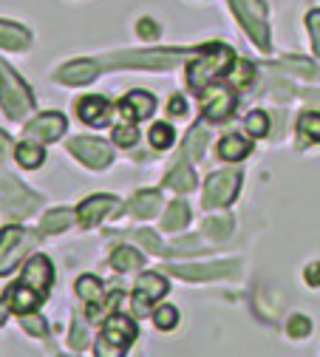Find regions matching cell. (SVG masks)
Here are the masks:
<instances>
[{
	"instance_id": "cell-1",
	"label": "cell",
	"mask_w": 320,
	"mask_h": 357,
	"mask_svg": "<svg viewBox=\"0 0 320 357\" xmlns=\"http://www.w3.org/2000/svg\"><path fill=\"white\" fill-rule=\"evenodd\" d=\"M233 63H236V57H233L230 46H224V43H210V46H204L201 54L188 66V85L201 94L210 82H215L218 77H224L230 71Z\"/></svg>"
},
{
	"instance_id": "cell-2",
	"label": "cell",
	"mask_w": 320,
	"mask_h": 357,
	"mask_svg": "<svg viewBox=\"0 0 320 357\" xmlns=\"http://www.w3.org/2000/svg\"><path fill=\"white\" fill-rule=\"evenodd\" d=\"M136 335H139V329H136V324L128 315H111V318H105V329L94 343V354L97 357H125V351Z\"/></svg>"
},
{
	"instance_id": "cell-3",
	"label": "cell",
	"mask_w": 320,
	"mask_h": 357,
	"mask_svg": "<svg viewBox=\"0 0 320 357\" xmlns=\"http://www.w3.org/2000/svg\"><path fill=\"white\" fill-rule=\"evenodd\" d=\"M0 105L9 114V119H23L34 108V97L29 91V85L3 63H0Z\"/></svg>"
},
{
	"instance_id": "cell-4",
	"label": "cell",
	"mask_w": 320,
	"mask_h": 357,
	"mask_svg": "<svg viewBox=\"0 0 320 357\" xmlns=\"http://www.w3.org/2000/svg\"><path fill=\"white\" fill-rule=\"evenodd\" d=\"M233 12L244 23L247 34L258 43L261 52H269V23H266V6L261 0H230Z\"/></svg>"
},
{
	"instance_id": "cell-5",
	"label": "cell",
	"mask_w": 320,
	"mask_h": 357,
	"mask_svg": "<svg viewBox=\"0 0 320 357\" xmlns=\"http://www.w3.org/2000/svg\"><path fill=\"white\" fill-rule=\"evenodd\" d=\"M40 202H43V199H40L37 193L26 190L20 182H15L12 176L0 178V207H3L6 215H12V218H26V215H31V213L40 207Z\"/></svg>"
},
{
	"instance_id": "cell-6",
	"label": "cell",
	"mask_w": 320,
	"mask_h": 357,
	"mask_svg": "<svg viewBox=\"0 0 320 357\" xmlns=\"http://www.w3.org/2000/svg\"><path fill=\"white\" fill-rule=\"evenodd\" d=\"M241 185V173L238 170H218L204 182V207H227Z\"/></svg>"
},
{
	"instance_id": "cell-7",
	"label": "cell",
	"mask_w": 320,
	"mask_h": 357,
	"mask_svg": "<svg viewBox=\"0 0 320 357\" xmlns=\"http://www.w3.org/2000/svg\"><path fill=\"white\" fill-rule=\"evenodd\" d=\"M68 151L85 165V167H94V170H102L114 162V148L102 139H91V137H77L68 142Z\"/></svg>"
},
{
	"instance_id": "cell-8",
	"label": "cell",
	"mask_w": 320,
	"mask_h": 357,
	"mask_svg": "<svg viewBox=\"0 0 320 357\" xmlns=\"http://www.w3.org/2000/svg\"><path fill=\"white\" fill-rule=\"evenodd\" d=\"M31 241V236L23 227H3L0 230V275H9L23 258L26 244Z\"/></svg>"
},
{
	"instance_id": "cell-9",
	"label": "cell",
	"mask_w": 320,
	"mask_h": 357,
	"mask_svg": "<svg viewBox=\"0 0 320 357\" xmlns=\"http://www.w3.org/2000/svg\"><path fill=\"white\" fill-rule=\"evenodd\" d=\"M185 52H145V54H111L102 66H136V68H173L181 63Z\"/></svg>"
},
{
	"instance_id": "cell-10",
	"label": "cell",
	"mask_w": 320,
	"mask_h": 357,
	"mask_svg": "<svg viewBox=\"0 0 320 357\" xmlns=\"http://www.w3.org/2000/svg\"><path fill=\"white\" fill-rule=\"evenodd\" d=\"M165 292H167V281L159 273H145V275L136 278V289H133V309H136V315H145V312Z\"/></svg>"
},
{
	"instance_id": "cell-11",
	"label": "cell",
	"mask_w": 320,
	"mask_h": 357,
	"mask_svg": "<svg viewBox=\"0 0 320 357\" xmlns=\"http://www.w3.org/2000/svg\"><path fill=\"white\" fill-rule=\"evenodd\" d=\"M68 122L60 111H49V114H40L37 119H31L26 125V139H34V142H57L63 133H66Z\"/></svg>"
},
{
	"instance_id": "cell-12",
	"label": "cell",
	"mask_w": 320,
	"mask_h": 357,
	"mask_svg": "<svg viewBox=\"0 0 320 357\" xmlns=\"http://www.w3.org/2000/svg\"><path fill=\"white\" fill-rule=\"evenodd\" d=\"M116 207H119V202H116L114 196L100 193V196H91V199H85V202L79 204L77 218H79L82 227H94V225H100V221H102L108 213H116Z\"/></svg>"
},
{
	"instance_id": "cell-13",
	"label": "cell",
	"mask_w": 320,
	"mask_h": 357,
	"mask_svg": "<svg viewBox=\"0 0 320 357\" xmlns=\"http://www.w3.org/2000/svg\"><path fill=\"white\" fill-rule=\"evenodd\" d=\"M167 273L178 275V278H188V281H207V278H224L230 273H238V264H199V266H167Z\"/></svg>"
},
{
	"instance_id": "cell-14",
	"label": "cell",
	"mask_w": 320,
	"mask_h": 357,
	"mask_svg": "<svg viewBox=\"0 0 320 357\" xmlns=\"http://www.w3.org/2000/svg\"><path fill=\"white\" fill-rule=\"evenodd\" d=\"M153 111H156V97L148 91H130L119 102V114L128 122H142V119L153 116Z\"/></svg>"
},
{
	"instance_id": "cell-15",
	"label": "cell",
	"mask_w": 320,
	"mask_h": 357,
	"mask_svg": "<svg viewBox=\"0 0 320 357\" xmlns=\"http://www.w3.org/2000/svg\"><path fill=\"white\" fill-rule=\"evenodd\" d=\"M23 284L34 287L40 295L49 292L52 284H54V266H52V261L45 258V255H34L26 264V270H23Z\"/></svg>"
},
{
	"instance_id": "cell-16",
	"label": "cell",
	"mask_w": 320,
	"mask_h": 357,
	"mask_svg": "<svg viewBox=\"0 0 320 357\" xmlns=\"http://www.w3.org/2000/svg\"><path fill=\"white\" fill-rule=\"evenodd\" d=\"M111 111H114L111 102H108L105 97H100V94L85 97V100L77 102L79 119H82L85 125H91V128H105V125L111 122Z\"/></svg>"
},
{
	"instance_id": "cell-17",
	"label": "cell",
	"mask_w": 320,
	"mask_h": 357,
	"mask_svg": "<svg viewBox=\"0 0 320 357\" xmlns=\"http://www.w3.org/2000/svg\"><path fill=\"white\" fill-rule=\"evenodd\" d=\"M6 301H9V306L17 312V315H29V312H34V309L40 306L43 295H40L34 287L17 281V284H12V287L6 289Z\"/></svg>"
},
{
	"instance_id": "cell-18",
	"label": "cell",
	"mask_w": 320,
	"mask_h": 357,
	"mask_svg": "<svg viewBox=\"0 0 320 357\" xmlns=\"http://www.w3.org/2000/svg\"><path fill=\"white\" fill-rule=\"evenodd\" d=\"M233 111H236V94L224 91V88H218V91H210L207 100L201 102V114H204L207 119H213V122L227 119Z\"/></svg>"
},
{
	"instance_id": "cell-19",
	"label": "cell",
	"mask_w": 320,
	"mask_h": 357,
	"mask_svg": "<svg viewBox=\"0 0 320 357\" xmlns=\"http://www.w3.org/2000/svg\"><path fill=\"white\" fill-rule=\"evenodd\" d=\"M94 77H97L94 60H74L57 71V82H63V85H88Z\"/></svg>"
},
{
	"instance_id": "cell-20",
	"label": "cell",
	"mask_w": 320,
	"mask_h": 357,
	"mask_svg": "<svg viewBox=\"0 0 320 357\" xmlns=\"http://www.w3.org/2000/svg\"><path fill=\"white\" fill-rule=\"evenodd\" d=\"M29 31L17 23H6L0 20V49H9V52H20V49H29Z\"/></svg>"
},
{
	"instance_id": "cell-21",
	"label": "cell",
	"mask_w": 320,
	"mask_h": 357,
	"mask_svg": "<svg viewBox=\"0 0 320 357\" xmlns=\"http://www.w3.org/2000/svg\"><path fill=\"white\" fill-rule=\"evenodd\" d=\"M250 151H252V142L244 139V137H238V133H233V137H224L218 142V156L227 159V162H241Z\"/></svg>"
},
{
	"instance_id": "cell-22",
	"label": "cell",
	"mask_w": 320,
	"mask_h": 357,
	"mask_svg": "<svg viewBox=\"0 0 320 357\" xmlns=\"http://www.w3.org/2000/svg\"><path fill=\"white\" fill-rule=\"evenodd\" d=\"M159 207H162V196H159V190H142V193H136V196L130 199V213H133V215H139V218H151V215H156Z\"/></svg>"
},
{
	"instance_id": "cell-23",
	"label": "cell",
	"mask_w": 320,
	"mask_h": 357,
	"mask_svg": "<svg viewBox=\"0 0 320 357\" xmlns=\"http://www.w3.org/2000/svg\"><path fill=\"white\" fill-rule=\"evenodd\" d=\"M181 162V159H178ZM165 185L167 188H173V190H181V193H190L193 188H196V173H193V167L190 165H176L170 173H167V178H165Z\"/></svg>"
},
{
	"instance_id": "cell-24",
	"label": "cell",
	"mask_w": 320,
	"mask_h": 357,
	"mask_svg": "<svg viewBox=\"0 0 320 357\" xmlns=\"http://www.w3.org/2000/svg\"><path fill=\"white\" fill-rule=\"evenodd\" d=\"M119 303H122V292H119V289H114L108 298H102V301H97V303H88L85 315H88V321H91V324L105 321V318H111V315H114V309H116Z\"/></svg>"
},
{
	"instance_id": "cell-25",
	"label": "cell",
	"mask_w": 320,
	"mask_h": 357,
	"mask_svg": "<svg viewBox=\"0 0 320 357\" xmlns=\"http://www.w3.org/2000/svg\"><path fill=\"white\" fill-rule=\"evenodd\" d=\"M188 221H190V207H188L185 202H173V204L167 207L165 218H162V227L170 230V233H176V230H185Z\"/></svg>"
},
{
	"instance_id": "cell-26",
	"label": "cell",
	"mask_w": 320,
	"mask_h": 357,
	"mask_svg": "<svg viewBox=\"0 0 320 357\" xmlns=\"http://www.w3.org/2000/svg\"><path fill=\"white\" fill-rule=\"evenodd\" d=\"M71 221H74V213L66 210V207H57V210H49L43 215V233H63L71 227Z\"/></svg>"
},
{
	"instance_id": "cell-27",
	"label": "cell",
	"mask_w": 320,
	"mask_h": 357,
	"mask_svg": "<svg viewBox=\"0 0 320 357\" xmlns=\"http://www.w3.org/2000/svg\"><path fill=\"white\" fill-rule=\"evenodd\" d=\"M15 156H17V165L20 167H29V170H34V167H40L45 162V153H43V148L37 142H20L17 151H15Z\"/></svg>"
},
{
	"instance_id": "cell-28",
	"label": "cell",
	"mask_w": 320,
	"mask_h": 357,
	"mask_svg": "<svg viewBox=\"0 0 320 357\" xmlns=\"http://www.w3.org/2000/svg\"><path fill=\"white\" fill-rule=\"evenodd\" d=\"M142 264H145V258L136 252V250H130V247H119L111 255V266H114V270H119V273L136 270V266H142Z\"/></svg>"
},
{
	"instance_id": "cell-29",
	"label": "cell",
	"mask_w": 320,
	"mask_h": 357,
	"mask_svg": "<svg viewBox=\"0 0 320 357\" xmlns=\"http://www.w3.org/2000/svg\"><path fill=\"white\" fill-rule=\"evenodd\" d=\"M298 137L303 142H320V114H312V111L300 114V119H298Z\"/></svg>"
},
{
	"instance_id": "cell-30",
	"label": "cell",
	"mask_w": 320,
	"mask_h": 357,
	"mask_svg": "<svg viewBox=\"0 0 320 357\" xmlns=\"http://www.w3.org/2000/svg\"><path fill=\"white\" fill-rule=\"evenodd\" d=\"M227 79H230V85H236V88H244L255 79V66L250 60H236L233 68L227 71Z\"/></svg>"
},
{
	"instance_id": "cell-31",
	"label": "cell",
	"mask_w": 320,
	"mask_h": 357,
	"mask_svg": "<svg viewBox=\"0 0 320 357\" xmlns=\"http://www.w3.org/2000/svg\"><path fill=\"white\" fill-rule=\"evenodd\" d=\"M77 295H79L82 301H88V303L102 301V281L94 278V275H82V278L77 281Z\"/></svg>"
},
{
	"instance_id": "cell-32",
	"label": "cell",
	"mask_w": 320,
	"mask_h": 357,
	"mask_svg": "<svg viewBox=\"0 0 320 357\" xmlns=\"http://www.w3.org/2000/svg\"><path fill=\"white\" fill-rule=\"evenodd\" d=\"M185 151L190 153V159H193V162L204 159V151H207V130H204V128H193V130H190Z\"/></svg>"
},
{
	"instance_id": "cell-33",
	"label": "cell",
	"mask_w": 320,
	"mask_h": 357,
	"mask_svg": "<svg viewBox=\"0 0 320 357\" xmlns=\"http://www.w3.org/2000/svg\"><path fill=\"white\" fill-rule=\"evenodd\" d=\"M173 139H176V133H173V128L167 122H159V125L151 128V145L156 151H167L173 145Z\"/></svg>"
},
{
	"instance_id": "cell-34",
	"label": "cell",
	"mask_w": 320,
	"mask_h": 357,
	"mask_svg": "<svg viewBox=\"0 0 320 357\" xmlns=\"http://www.w3.org/2000/svg\"><path fill=\"white\" fill-rule=\"evenodd\" d=\"M136 139H139L136 122H128V125H116V128H114V145H119V148H130V145H136Z\"/></svg>"
},
{
	"instance_id": "cell-35",
	"label": "cell",
	"mask_w": 320,
	"mask_h": 357,
	"mask_svg": "<svg viewBox=\"0 0 320 357\" xmlns=\"http://www.w3.org/2000/svg\"><path fill=\"white\" fill-rule=\"evenodd\" d=\"M230 227H233V218L230 215H224V218H207L204 221V233L213 236V238H227L230 236Z\"/></svg>"
},
{
	"instance_id": "cell-36",
	"label": "cell",
	"mask_w": 320,
	"mask_h": 357,
	"mask_svg": "<svg viewBox=\"0 0 320 357\" xmlns=\"http://www.w3.org/2000/svg\"><path fill=\"white\" fill-rule=\"evenodd\" d=\"M153 324H156V329L170 332V329L178 324V312H176V306H159V309L153 312Z\"/></svg>"
},
{
	"instance_id": "cell-37",
	"label": "cell",
	"mask_w": 320,
	"mask_h": 357,
	"mask_svg": "<svg viewBox=\"0 0 320 357\" xmlns=\"http://www.w3.org/2000/svg\"><path fill=\"white\" fill-rule=\"evenodd\" d=\"M247 130H250V137H255V139L266 137V130H269V116H266L264 111H252V114L247 116Z\"/></svg>"
},
{
	"instance_id": "cell-38",
	"label": "cell",
	"mask_w": 320,
	"mask_h": 357,
	"mask_svg": "<svg viewBox=\"0 0 320 357\" xmlns=\"http://www.w3.org/2000/svg\"><path fill=\"white\" fill-rule=\"evenodd\" d=\"M23 321V329L29 332V335H34V337H45V332H49V326H45V318H40V315H31V312H29V315H20Z\"/></svg>"
},
{
	"instance_id": "cell-39",
	"label": "cell",
	"mask_w": 320,
	"mask_h": 357,
	"mask_svg": "<svg viewBox=\"0 0 320 357\" xmlns=\"http://www.w3.org/2000/svg\"><path fill=\"white\" fill-rule=\"evenodd\" d=\"M133 236H136V241H139L148 252L162 255V250H165V247H162V241H159V236H156V233H151V230H136Z\"/></svg>"
},
{
	"instance_id": "cell-40",
	"label": "cell",
	"mask_w": 320,
	"mask_h": 357,
	"mask_svg": "<svg viewBox=\"0 0 320 357\" xmlns=\"http://www.w3.org/2000/svg\"><path fill=\"white\" fill-rule=\"evenodd\" d=\"M287 332H289L292 337H306V335L312 332V321H309L306 315H292L289 324H287Z\"/></svg>"
},
{
	"instance_id": "cell-41",
	"label": "cell",
	"mask_w": 320,
	"mask_h": 357,
	"mask_svg": "<svg viewBox=\"0 0 320 357\" xmlns=\"http://www.w3.org/2000/svg\"><path fill=\"white\" fill-rule=\"evenodd\" d=\"M306 26H309V34H312V43H314V54L320 57V9L306 15Z\"/></svg>"
},
{
	"instance_id": "cell-42",
	"label": "cell",
	"mask_w": 320,
	"mask_h": 357,
	"mask_svg": "<svg viewBox=\"0 0 320 357\" xmlns=\"http://www.w3.org/2000/svg\"><path fill=\"white\" fill-rule=\"evenodd\" d=\"M68 343L74 346V349H85L91 340H88V335H85V324L82 321H77L74 324V329H71V337H68Z\"/></svg>"
},
{
	"instance_id": "cell-43",
	"label": "cell",
	"mask_w": 320,
	"mask_h": 357,
	"mask_svg": "<svg viewBox=\"0 0 320 357\" xmlns=\"http://www.w3.org/2000/svg\"><path fill=\"white\" fill-rule=\"evenodd\" d=\"M136 31H139V37H145V40H156L162 29H159L153 20H148V17H145V20H139V26H136Z\"/></svg>"
},
{
	"instance_id": "cell-44",
	"label": "cell",
	"mask_w": 320,
	"mask_h": 357,
	"mask_svg": "<svg viewBox=\"0 0 320 357\" xmlns=\"http://www.w3.org/2000/svg\"><path fill=\"white\" fill-rule=\"evenodd\" d=\"M167 108H170V116H185L188 114V102L181 100V97H173Z\"/></svg>"
},
{
	"instance_id": "cell-45",
	"label": "cell",
	"mask_w": 320,
	"mask_h": 357,
	"mask_svg": "<svg viewBox=\"0 0 320 357\" xmlns=\"http://www.w3.org/2000/svg\"><path fill=\"white\" fill-rule=\"evenodd\" d=\"M306 284L309 287H320V264H309L306 266Z\"/></svg>"
},
{
	"instance_id": "cell-46",
	"label": "cell",
	"mask_w": 320,
	"mask_h": 357,
	"mask_svg": "<svg viewBox=\"0 0 320 357\" xmlns=\"http://www.w3.org/2000/svg\"><path fill=\"white\" fill-rule=\"evenodd\" d=\"M9 151H12V142H9V137H6V133L0 130V162H6Z\"/></svg>"
},
{
	"instance_id": "cell-47",
	"label": "cell",
	"mask_w": 320,
	"mask_h": 357,
	"mask_svg": "<svg viewBox=\"0 0 320 357\" xmlns=\"http://www.w3.org/2000/svg\"><path fill=\"white\" fill-rule=\"evenodd\" d=\"M9 309H12V306H9V301H0V326L6 324V315H9Z\"/></svg>"
}]
</instances>
